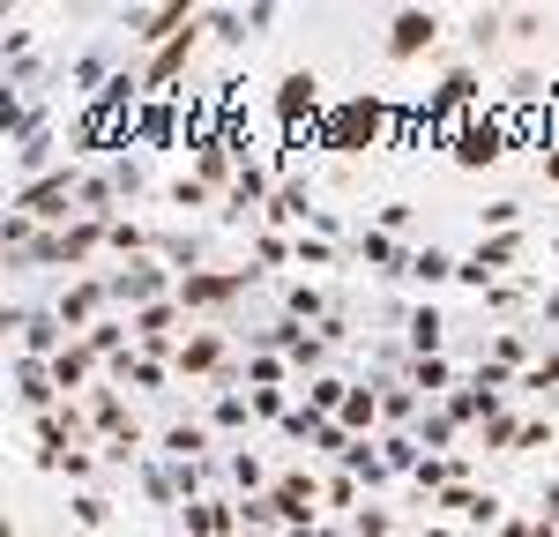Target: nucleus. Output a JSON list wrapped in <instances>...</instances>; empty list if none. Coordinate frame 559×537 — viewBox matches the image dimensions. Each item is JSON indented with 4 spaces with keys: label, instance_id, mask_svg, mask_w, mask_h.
I'll use <instances>...</instances> for the list:
<instances>
[{
    "label": "nucleus",
    "instance_id": "20",
    "mask_svg": "<svg viewBox=\"0 0 559 537\" xmlns=\"http://www.w3.org/2000/svg\"><path fill=\"white\" fill-rule=\"evenodd\" d=\"M440 336H448V321H440L432 307L411 313V351H418V358H440Z\"/></svg>",
    "mask_w": 559,
    "mask_h": 537
},
{
    "label": "nucleus",
    "instance_id": "28",
    "mask_svg": "<svg viewBox=\"0 0 559 537\" xmlns=\"http://www.w3.org/2000/svg\"><path fill=\"white\" fill-rule=\"evenodd\" d=\"M299 217H313L306 194H299V187H276V194H269V224H299Z\"/></svg>",
    "mask_w": 559,
    "mask_h": 537
},
{
    "label": "nucleus",
    "instance_id": "42",
    "mask_svg": "<svg viewBox=\"0 0 559 537\" xmlns=\"http://www.w3.org/2000/svg\"><path fill=\"white\" fill-rule=\"evenodd\" d=\"M105 515H112V500H97V492L75 500V523H83V530H105Z\"/></svg>",
    "mask_w": 559,
    "mask_h": 537
},
{
    "label": "nucleus",
    "instance_id": "3",
    "mask_svg": "<svg viewBox=\"0 0 559 537\" xmlns=\"http://www.w3.org/2000/svg\"><path fill=\"white\" fill-rule=\"evenodd\" d=\"M75 194H83V187H75V165H60V172L15 187V210L31 224H45V231H68V202H75Z\"/></svg>",
    "mask_w": 559,
    "mask_h": 537
},
{
    "label": "nucleus",
    "instance_id": "2",
    "mask_svg": "<svg viewBox=\"0 0 559 537\" xmlns=\"http://www.w3.org/2000/svg\"><path fill=\"white\" fill-rule=\"evenodd\" d=\"M448 157H455L463 172H485V165H500V157H508V120H492V112H471V120H455V134H448Z\"/></svg>",
    "mask_w": 559,
    "mask_h": 537
},
{
    "label": "nucleus",
    "instance_id": "10",
    "mask_svg": "<svg viewBox=\"0 0 559 537\" xmlns=\"http://www.w3.org/2000/svg\"><path fill=\"white\" fill-rule=\"evenodd\" d=\"M15 329H23V358H45V366L75 344V329H68L60 313H15Z\"/></svg>",
    "mask_w": 559,
    "mask_h": 537
},
{
    "label": "nucleus",
    "instance_id": "52",
    "mask_svg": "<svg viewBox=\"0 0 559 537\" xmlns=\"http://www.w3.org/2000/svg\"><path fill=\"white\" fill-rule=\"evenodd\" d=\"M515 217H522V202H492V210H485V224H492V231H515Z\"/></svg>",
    "mask_w": 559,
    "mask_h": 537
},
{
    "label": "nucleus",
    "instance_id": "29",
    "mask_svg": "<svg viewBox=\"0 0 559 537\" xmlns=\"http://www.w3.org/2000/svg\"><path fill=\"white\" fill-rule=\"evenodd\" d=\"M381 463H388V470H418L426 455H418V441H411V433H388V441H381Z\"/></svg>",
    "mask_w": 559,
    "mask_h": 537
},
{
    "label": "nucleus",
    "instance_id": "34",
    "mask_svg": "<svg viewBox=\"0 0 559 537\" xmlns=\"http://www.w3.org/2000/svg\"><path fill=\"white\" fill-rule=\"evenodd\" d=\"M411 381H418V396H440V389H448V358H418Z\"/></svg>",
    "mask_w": 559,
    "mask_h": 537
},
{
    "label": "nucleus",
    "instance_id": "45",
    "mask_svg": "<svg viewBox=\"0 0 559 537\" xmlns=\"http://www.w3.org/2000/svg\"><path fill=\"white\" fill-rule=\"evenodd\" d=\"M455 441V418L448 410H426V448H448Z\"/></svg>",
    "mask_w": 559,
    "mask_h": 537
},
{
    "label": "nucleus",
    "instance_id": "44",
    "mask_svg": "<svg viewBox=\"0 0 559 537\" xmlns=\"http://www.w3.org/2000/svg\"><path fill=\"white\" fill-rule=\"evenodd\" d=\"M358 247H366V262L395 268V239H388V231H366V239H358Z\"/></svg>",
    "mask_w": 559,
    "mask_h": 537
},
{
    "label": "nucleus",
    "instance_id": "56",
    "mask_svg": "<svg viewBox=\"0 0 559 537\" xmlns=\"http://www.w3.org/2000/svg\"><path fill=\"white\" fill-rule=\"evenodd\" d=\"M530 537H552V523H537V530H530Z\"/></svg>",
    "mask_w": 559,
    "mask_h": 537
},
{
    "label": "nucleus",
    "instance_id": "18",
    "mask_svg": "<svg viewBox=\"0 0 559 537\" xmlns=\"http://www.w3.org/2000/svg\"><path fill=\"white\" fill-rule=\"evenodd\" d=\"M173 366H179V373H224V336H210V329H202V336H187Z\"/></svg>",
    "mask_w": 559,
    "mask_h": 537
},
{
    "label": "nucleus",
    "instance_id": "39",
    "mask_svg": "<svg viewBox=\"0 0 559 537\" xmlns=\"http://www.w3.org/2000/svg\"><path fill=\"white\" fill-rule=\"evenodd\" d=\"M321 358H329V344H321V336H306L299 351H292V366H299L306 381H321Z\"/></svg>",
    "mask_w": 559,
    "mask_h": 537
},
{
    "label": "nucleus",
    "instance_id": "9",
    "mask_svg": "<svg viewBox=\"0 0 559 537\" xmlns=\"http://www.w3.org/2000/svg\"><path fill=\"white\" fill-rule=\"evenodd\" d=\"M432 38H440V15L432 8H395L388 15V60H418Z\"/></svg>",
    "mask_w": 559,
    "mask_h": 537
},
{
    "label": "nucleus",
    "instance_id": "43",
    "mask_svg": "<svg viewBox=\"0 0 559 537\" xmlns=\"http://www.w3.org/2000/svg\"><path fill=\"white\" fill-rule=\"evenodd\" d=\"M321 500H329V508H350V500H358V478H350V470H336V478L321 486Z\"/></svg>",
    "mask_w": 559,
    "mask_h": 537
},
{
    "label": "nucleus",
    "instance_id": "37",
    "mask_svg": "<svg viewBox=\"0 0 559 537\" xmlns=\"http://www.w3.org/2000/svg\"><path fill=\"white\" fill-rule=\"evenodd\" d=\"M231 478H239V486L254 492V500H261V492H269V486H276V478H269V470H261L254 455H231Z\"/></svg>",
    "mask_w": 559,
    "mask_h": 537
},
{
    "label": "nucleus",
    "instance_id": "12",
    "mask_svg": "<svg viewBox=\"0 0 559 537\" xmlns=\"http://www.w3.org/2000/svg\"><path fill=\"white\" fill-rule=\"evenodd\" d=\"M15 381H23V389H15V396H23V410H31V418H52V396H60L52 366H45V358H15Z\"/></svg>",
    "mask_w": 559,
    "mask_h": 537
},
{
    "label": "nucleus",
    "instance_id": "32",
    "mask_svg": "<svg viewBox=\"0 0 559 537\" xmlns=\"http://www.w3.org/2000/svg\"><path fill=\"white\" fill-rule=\"evenodd\" d=\"M202 23H210V31H216L224 45H247V31H254V23H247L239 8H216V15H202Z\"/></svg>",
    "mask_w": 559,
    "mask_h": 537
},
{
    "label": "nucleus",
    "instance_id": "14",
    "mask_svg": "<svg viewBox=\"0 0 559 537\" xmlns=\"http://www.w3.org/2000/svg\"><path fill=\"white\" fill-rule=\"evenodd\" d=\"M336 426H344L350 441H366V433L381 426V389H350V396H344V410H336Z\"/></svg>",
    "mask_w": 559,
    "mask_h": 537
},
{
    "label": "nucleus",
    "instance_id": "30",
    "mask_svg": "<svg viewBox=\"0 0 559 537\" xmlns=\"http://www.w3.org/2000/svg\"><path fill=\"white\" fill-rule=\"evenodd\" d=\"M292 321H313V329H321V321H329V299H321L313 284H292Z\"/></svg>",
    "mask_w": 559,
    "mask_h": 537
},
{
    "label": "nucleus",
    "instance_id": "49",
    "mask_svg": "<svg viewBox=\"0 0 559 537\" xmlns=\"http://www.w3.org/2000/svg\"><path fill=\"white\" fill-rule=\"evenodd\" d=\"M500 31H508V23H500L492 8H477V15H471V38H477V45H492V38H500Z\"/></svg>",
    "mask_w": 559,
    "mask_h": 537
},
{
    "label": "nucleus",
    "instance_id": "5",
    "mask_svg": "<svg viewBox=\"0 0 559 537\" xmlns=\"http://www.w3.org/2000/svg\"><path fill=\"white\" fill-rule=\"evenodd\" d=\"M179 291V276H165V268L150 262V254H142V262H128L120 268V276H112V299H120V307H165V299H173Z\"/></svg>",
    "mask_w": 559,
    "mask_h": 537
},
{
    "label": "nucleus",
    "instance_id": "17",
    "mask_svg": "<svg viewBox=\"0 0 559 537\" xmlns=\"http://www.w3.org/2000/svg\"><path fill=\"white\" fill-rule=\"evenodd\" d=\"M187 530L194 537H231L239 530V508H224V500H187Z\"/></svg>",
    "mask_w": 559,
    "mask_h": 537
},
{
    "label": "nucleus",
    "instance_id": "53",
    "mask_svg": "<svg viewBox=\"0 0 559 537\" xmlns=\"http://www.w3.org/2000/svg\"><path fill=\"white\" fill-rule=\"evenodd\" d=\"M247 410H254V403H239V396H224V403H216V426H247Z\"/></svg>",
    "mask_w": 559,
    "mask_h": 537
},
{
    "label": "nucleus",
    "instance_id": "36",
    "mask_svg": "<svg viewBox=\"0 0 559 537\" xmlns=\"http://www.w3.org/2000/svg\"><path fill=\"white\" fill-rule=\"evenodd\" d=\"M485 448H522V426L508 418V410H492V418H485Z\"/></svg>",
    "mask_w": 559,
    "mask_h": 537
},
{
    "label": "nucleus",
    "instance_id": "26",
    "mask_svg": "<svg viewBox=\"0 0 559 537\" xmlns=\"http://www.w3.org/2000/svg\"><path fill=\"white\" fill-rule=\"evenodd\" d=\"M112 373H120V381H134V389H157V381H165V366H157V358H142V351L112 358Z\"/></svg>",
    "mask_w": 559,
    "mask_h": 537
},
{
    "label": "nucleus",
    "instance_id": "23",
    "mask_svg": "<svg viewBox=\"0 0 559 537\" xmlns=\"http://www.w3.org/2000/svg\"><path fill=\"white\" fill-rule=\"evenodd\" d=\"M471 105H477V75H471V68H455V75L440 83V112H471Z\"/></svg>",
    "mask_w": 559,
    "mask_h": 537
},
{
    "label": "nucleus",
    "instance_id": "4",
    "mask_svg": "<svg viewBox=\"0 0 559 537\" xmlns=\"http://www.w3.org/2000/svg\"><path fill=\"white\" fill-rule=\"evenodd\" d=\"M276 112H284L292 134H321V120H329V112H321V75H313V68H292V75L276 83Z\"/></svg>",
    "mask_w": 559,
    "mask_h": 537
},
{
    "label": "nucleus",
    "instance_id": "27",
    "mask_svg": "<svg viewBox=\"0 0 559 537\" xmlns=\"http://www.w3.org/2000/svg\"><path fill=\"white\" fill-rule=\"evenodd\" d=\"M515 254H522V239H515V231H492V239H485V247H477V262L492 268V276H500V268L515 262Z\"/></svg>",
    "mask_w": 559,
    "mask_h": 537
},
{
    "label": "nucleus",
    "instance_id": "15",
    "mask_svg": "<svg viewBox=\"0 0 559 537\" xmlns=\"http://www.w3.org/2000/svg\"><path fill=\"white\" fill-rule=\"evenodd\" d=\"M52 381H60V389H68V396H75V389H90V381H97V351H90L83 336H75V344H68V351L52 358Z\"/></svg>",
    "mask_w": 559,
    "mask_h": 537
},
{
    "label": "nucleus",
    "instance_id": "38",
    "mask_svg": "<svg viewBox=\"0 0 559 537\" xmlns=\"http://www.w3.org/2000/svg\"><path fill=\"white\" fill-rule=\"evenodd\" d=\"M411 410H418V389H381V418L388 426H403Z\"/></svg>",
    "mask_w": 559,
    "mask_h": 537
},
{
    "label": "nucleus",
    "instance_id": "11",
    "mask_svg": "<svg viewBox=\"0 0 559 537\" xmlns=\"http://www.w3.org/2000/svg\"><path fill=\"white\" fill-rule=\"evenodd\" d=\"M194 38H202V23H194V31H179V38L165 45V52H150V68H142V83H150V90H173L179 75H187V60H194Z\"/></svg>",
    "mask_w": 559,
    "mask_h": 537
},
{
    "label": "nucleus",
    "instance_id": "33",
    "mask_svg": "<svg viewBox=\"0 0 559 537\" xmlns=\"http://www.w3.org/2000/svg\"><path fill=\"white\" fill-rule=\"evenodd\" d=\"M165 448H173L179 463H194V455L210 448V433H202V426H173V433H165Z\"/></svg>",
    "mask_w": 559,
    "mask_h": 537
},
{
    "label": "nucleus",
    "instance_id": "1",
    "mask_svg": "<svg viewBox=\"0 0 559 537\" xmlns=\"http://www.w3.org/2000/svg\"><path fill=\"white\" fill-rule=\"evenodd\" d=\"M313 142H321V150H344V157H358V150H381V142H388V105L373 97V90H358V97H336Z\"/></svg>",
    "mask_w": 559,
    "mask_h": 537
},
{
    "label": "nucleus",
    "instance_id": "13",
    "mask_svg": "<svg viewBox=\"0 0 559 537\" xmlns=\"http://www.w3.org/2000/svg\"><path fill=\"white\" fill-rule=\"evenodd\" d=\"M105 239H112V224H105V217H75L68 231H60V262H90Z\"/></svg>",
    "mask_w": 559,
    "mask_h": 537
},
{
    "label": "nucleus",
    "instance_id": "46",
    "mask_svg": "<svg viewBox=\"0 0 559 537\" xmlns=\"http://www.w3.org/2000/svg\"><path fill=\"white\" fill-rule=\"evenodd\" d=\"M313 448H329V455H350V448H358V441H350L344 426H336V418H329V426H321V433H313Z\"/></svg>",
    "mask_w": 559,
    "mask_h": 537
},
{
    "label": "nucleus",
    "instance_id": "6",
    "mask_svg": "<svg viewBox=\"0 0 559 537\" xmlns=\"http://www.w3.org/2000/svg\"><path fill=\"white\" fill-rule=\"evenodd\" d=\"M239 284H247V276H224V268H187V276H179V313H216V307H231V299H239Z\"/></svg>",
    "mask_w": 559,
    "mask_h": 537
},
{
    "label": "nucleus",
    "instance_id": "54",
    "mask_svg": "<svg viewBox=\"0 0 559 537\" xmlns=\"http://www.w3.org/2000/svg\"><path fill=\"white\" fill-rule=\"evenodd\" d=\"M537 165H545V187H559V142H545V157H537Z\"/></svg>",
    "mask_w": 559,
    "mask_h": 537
},
{
    "label": "nucleus",
    "instance_id": "25",
    "mask_svg": "<svg viewBox=\"0 0 559 537\" xmlns=\"http://www.w3.org/2000/svg\"><path fill=\"white\" fill-rule=\"evenodd\" d=\"M83 344H90L97 358H105V366H112V358H128V351H120V344H128V321H97Z\"/></svg>",
    "mask_w": 559,
    "mask_h": 537
},
{
    "label": "nucleus",
    "instance_id": "41",
    "mask_svg": "<svg viewBox=\"0 0 559 537\" xmlns=\"http://www.w3.org/2000/svg\"><path fill=\"white\" fill-rule=\"evenodd\" d=\"M388 530H395L388 508H358V523H350V537H388Z\"/></svg>",
    "mask_w": 559,
    "mask_h": 537
},
{
    "label": "nucleus",
    "instance_id": "8",
    "mask_svg": "<svg viewBox=\"0 0 559 537\" xmlns=\"http://www.w3.org/2000/svg\"><path fill=\"white\" fill-rule=\"evenodd\" d=\"M313 500H321V486H313L306 470H284V478L269 486V508H276V523H292V530H313V515H321Z\"/></svg>",
    "mask_w": 559,
    "mask_h": 537
},
{
    "label": "nucleus",
    "instance_id": "47",
    "mask_svg": "<svg viewBox=\"0 0 559 537\" xmlns=\"http://www.w3.org/2000/svg\"><path fill=\"white\" fill-rule=\"evenodd\" d=\"M173 202H179V210H202V202H210V179H179Z\"/></svg>",
    "mask_w": 559,
    "mask_h": 537
},
{
    "label": "nucleus",
    "instance_id": "21",
    "mask_svg": "<svg viewBox=\"0 0 559 537\" xmlns=\"http://www.w3.org/2000/svg\"><path fill=\"white\" fill-rule=\"evenodd\" d=\"M500 403H492V389H463V396H448V418L455 426H477V418H492Z\"/></svg>",
    "mask_w": 559,
    "mask_h": 537
},
{
    "label": "nucleus",
    "instance_id": "31",
    "mask_svg": "<svg viewBox=\"0 0 559 537\" xmlns=\"http://www.w3.org/2000/svg\"><path fill=\"white\" fill-rule=\"evenodd\" d=\"M60 448H68V418L52 410V418H38V463H60Z\"/></svg>",
    "mask_w": 559,
    "mask_h": 537
},
{
    "label": "nucleus",
    "instance_id": "35",
    "mask_svg": "<svg viewBox=\"0 0 559 537\" xmlns=\"http://www.w3.org/2000/svg\"><path fill=\"white\" fill-rule=\"evenodd\" d=\"M247 381H254V389H276V381H284V358H276V351H254V358H247Z\"/></svg>",
    "mask_w": 559,
    "mask_h": 537
},
{
    "label": "nucleus",
    "instance_id": "24",
    "mask_svg": "<svg viewBox=\"0 0 559 537\" xmlns=\"http://www.w3.org/2000/svg\"><path fill=\"white\" fill-rule=\"evenodd\" d=\"M455 254H440V247H426V254H411V276H418V284H448V276H455Z\"/></svg>",
    "mask_w": 559,
    "mask_h": 537
},
{
    "label": "nucleus",
    "instance_id": "40",
    "mask_svg": "<svg viewBox=\"0 0 559 537\" xmlns=\"http://www.w3.org/2000/svg\"><path fill=\"white\" fill-rule=\"evenodd\" d=\"M254 418H276V426H284V418H292V403H284V389H254Z\"/></svg>",
    "mask_w": 559,
    "mask_h": 537
},
{
    "label": "nucleus",
    "instance_id": "7",
    "mask_svg": "<svg viewBox=\"0 0 559 537\" xmlns=\"http://www.w3.org/2000/svg\"><path fill=\"white\" fill-rule=\"evenodd\" d=\"M194 23H202V15H194L187 0H165V8H134V15H128V31L150 45V52H165V45H173L179 31H194Z\"/></svg>",
    "mask_w": 559,
    "mask_h": 537
},
{
    "label": "nucleus",
    "instance_id": "22",
    "mask_svg": "<svg viewBox=\"0 0 559 537\" xmlns=\"http://www.w3.org/2000/svg\"><path fill=\"white\" fill-rule=\"evenodd\" d=\"M344 396H350V381H336V373H321V381H306V403H313L321 418H336V410H344Z\"/></svg>",
    "mask_w": 559,
    "mask_h": 537
},
{
    "label": "nucleus",
    "instance_id": "16",
    "mask_svg": "<svg viewBox=\"0 0 559 537\" xmlns=\"http://www.w3.org/2000/svg\"><path fill=\"white\" fill-rule=\"evenodd\" d=\"M105 299H112V284H75V291L60 299V321L90 336V329H97V307H105Z\"/></svg>",
    "mask_w": 559,
    "mask_h": 537
},
{
    "label": "nucleus",
    "instance_id": "50",
    "mask_svg": "<svg viewBox=\"0 0 559 537\" xmlns=\"http://www.w3.org/2000/svg\"><path fill=\"white\" fill-rule=\"evenodd\" d=\"M254 254H261V262H292V254H299V247H284V239H276V231H261V239H254Z\"/></svg>",
    "mask_w": 559,
    "mask_h": 537
},
{
    "label": "nucleus",
    "instance_id": "48",
    "mask_svg": "<svg viewBox=\"0 0 559 537\" xmlns=\"http://www.w3.org/2000/svg\"><path fill=\"white\" fill-rule=\"evenodd\" d=\"M239 523H247V530H261V523H276V508H269V492H261V500H239Z\"/></svg>",
    "mask_w": 559,
    "mask_h": 537
},
{
    "label": "nucleus",
    "instance_id": "51",
    "mask_svg": "<svg viewBox=\"0 0 559 537\" xmlns=\"http://www.w3.org/2000/svg\"><path fill=\"white\" fill-rule=\"evenodd\" d=\"M508 31H515V38H545V15H537V8H522V15H508Z\"/></svg>",
    "mask_w": 559,
    "mask_h": 537
},
{
    "label": "nucleus",
    "instance_id": "19",
    "mask_svg": "<svg viewBox=\"0 0 559 537\" xmlns=\"http://www.w3.org/2000/svg\"><path fill=\"white\" fill-rule=\"evenodd\" d=\"M90 426H97L105 441H120V433H134V418L120 410V396H112V389H97V396H90Z\"/></svg>",
    "mask_w": 559,
    "mask_h": 537
},
{
    "label": "nucleus",
    "instance_id": "55",
    "mask_svg": "<svg viewBox=\"0 0 559 537\" xmlns=\"http://www.w3.org/2000/svg\"><path fill=\"white\" fill-rule=\"evenodd\" d=\"M313 537H344V530H329V523H313Z\"/></svg>",
    "mask_w": 559,
    "mask_h": 537
}]
</instances>
